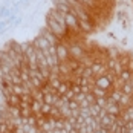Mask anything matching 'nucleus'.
Listing matches in <instances>:
<instances>
[{"mask_svg":"<svg viewBox=\"0 0 133 133\" xmlns=\"http://www.w3.org/2000/svg\"><path fill=\"white\" fill-rule=\"evenodd\" d=\"M69 107H70V110H78L80 109V103L77 99H69Z\"/></svg>","mask_w":133,"mask_h":133,"instance_id":"19","label":"nucleus"},{"mask_svg":"<svg viewBox=\"0 0 133 133\" xmlns=\"http://www.w3.org/2000/svg\"><path fill=\"white\" fill-rule=\"evenodd\" d=\"M125 129H127V130H129V129H133V119L125 122Z\"/></svg>","mask_w":133,"mask_h":133,"instance_id":"23","label":"nucleus"},{"mask_svg":"<svg viewBox=\"0 0 133 133\" xmlns=\"http://www.w3.org/2000/svg\"><path fill=\"white\" fill-rule=\"evenodd\" d=\"M109 96V95H107ZM107 96H104V98H96V104L99 107H103V109H106L107 107Z\"/></svg>","mask_w":133,"mask_h":133,"instance_id":"17","label":"nucleus"},{"mask_svg":"<svg viewBox=\"0 0 133 133\" xmlns=\"http://www.w3.org/2000/svg\"><path fill=\"white\" fill-rule=\"evenodd\" d=\"M38 35H41V37H44L46 40L49 41L52 46H57V44H60V38L54 34V32H51V29H48V28L44 26V28H41L40 29V34Z\"/></svg>","mask_w":133,"mask_h":133,"instance_id":"4","label":"nucleus"},{"mask_svg":"<svg viewBox=\"0 0 133 133\" xmlns=\"http://www.w3.org/2000/svg\"><path fill=\"white\" fill-rule=\"evenodd\" d=\"M57 57H58L60 63L67 61V60L70 58V57H69V49H67V46L64 43H61V41H60V44H57Z\"/></svg>","mask_w":133,"mask_h":133,"instance_id":"6","label":"nucleus"},{"mask_svg":"<svg viewBox=\"0 0 133 133\" xmlns=\"http://www.w3.org/2000/svg\"><path fill=\"white\" fill-rule=\"evenodd\" d=\"M11 90H12V93H15V95H18V96H22V95L25 93V89H23V84H12V86H11Z\"/></svg>","mask_w":133,"mask_h":133,"instance_id":"15","label":"nucleus"},{"mask_svg":"<svg viewBox=\"0 0 133 133\" xmlns=\"http://www.w3.org/2000/svg\"><path fill=\"white\" fill-rule=\"evenodd\" d=\"M5 99H6V106L8 107H20V104H22V98L12 92L9 93Z\"/></svg>","mask_w":133,"mask_h":133,"instance_id":"7","label":"nucleus"},{"mask_svg":"<svg viewBox=\"0 0 133 133\" xmlns=\"http://www.w3.org/2000/svg\"><path fill=\"white\" fill-rule=\"evenodd\" d=\"M11 2H18V0H11Z\"/></svg>","mask_w":133,"mask_h":133,"instance_id":"24","label":"nucleus"},{"mask_svg":"<svg viewBox=\"0 0 133 133\" xmlns=\"http://www.w3.org/2000/svg\"><path fill=\"white\" fill-rule=\"evenodd\" d=\"M46 28H48V29H51V32H54V34L60 38V41L64 40V38L67 37V34H69V32H66L63 28L60 26V23H57V22L54 20L49 14L46 15Z\"/></svg>","mask_w":133,"mask_h":133,"instance_id":"2","label":"nucleus"},{"mask_svg":"<svg viewBox=\"0 0 133 133\" xmlns=\"http://www.w3.org/2000/svg\"><path fill=\"white\" fill-rule=\"evenodd\" d=\"M31 43L34 44V48H35V49H40V51H48V49L51 48V43L46 40L44 37H41V35H37V37L31 41Z\"/></svg>","mask_w":133,"mask_h":133,"instance_id":"5","label":"nucleus"},{"mask_svg":"<svg viewBox=\"0 0 133 133\" xmlns=\"http://www.w3.org/2000/svg\"><path fill=\"white\" fill-rule=\"evenodd\" d=\"M48 14L52 17V18L55 20V22H57V23H60V26L63 28L66 32H69V29H67V25H66V17H64L66 14H63V12H60V11H57L55 8H52V9H51V11H49Z\"/></svg>","mask_w":133,"mask_h":133,"instance_id":"3","label":"nucleus"},{"mask_svg":"<svg viewBox=\"0 0 133 133\" xmlns=\"http://www.w3.org/2000/svg\"><path fill=\"white\" fill-rule=\"evenodd\" d=\"M43 101H44L46 104H52V103H54V93H44Z\"/></svg>","mask_w":133,"mask_h":133,"instance_id":"18","label":"nucleus"},{"mask_svg":"<svg viewBox=\"0 0 133 133\" xmlns=\"http://www.w3.org/2000/svg\"><path fill=\"white\" fill-rule=\"evenodd\" d=\"M29 2H31V0H18L15 5H18V6L22 8V6H28V5H29Z\"/></svg>","mask_w":133,"mask_h":133,"instance_id":"22","label":"nucleus"},{"mask_svg":"<svg viewBox=\"0 0 133 133\" xmlns=\"http://www.w3.org/2000/svg\"><path fill=\"white\" fill-rule=\"evenodd\" d=\"M41 106H43V103H41V101L34 99V101H32V104H31V110H32V113H34V115H38V113L41 112Z\"/></svg>","mask_w":133,"mask_h":133,"instance_id":"11","label":"nucleus"},{"mask_svg":"<svg viewBox=\"0 0 133 133\" xmlns=\"http://www.w3.org/2000/svg\"><path fill=\"white\" fill-rule=\"evenodd\" d=\"M89 110H90V115H92V116L98 118V116H99V113H101V110H103V107H99L96 103H93V104H90Z\"/></svg>","mask_w":133,"mask_h":133,"instance_id":"12","label":"nucleus"},{"mask_svg":"<svg viewBox=\"0 0 133 133\" xmlns=\"http://www.w3.org/2000/svg\"><path fill=\"white\" fill-rule=\"evenodd\" d=\"M51 109H52V104H46V103H43V106H41V115H46V116H49V113H51Z\"/></svg>","mask_w":133,"mask_h":133,"instance_id":"16","label":"nucleus"},{"mask_svg":"<svg viewBox=\"0 0 133 133\" xmlns=\"http://www.w3.org/2000/svg\"><path fill=\"white\" fill-rule=\"evenodd\" d=\"M109 96H110L115 103H119L121 98H122V92H121V89H112L110 93H109Z\"/></svg>","mask_w":133,"mask_h":133,"instance_id":"10","label":"nucleus"},{"mask_svg":"<svg viewBox=\"0 0 133 133\" xmlns=\"http://www.w3.org/2000/svg\"><path fill=\"white\" fill-rule=\"evenodd\" d=\"M122 119L125 121H132L133 119V106H127L125 109H122V112H121V115H119Z\"/></svg>","mask_w":133,"mask_h":133,"instance_id":"8","label":"nucleus"},{"mask_svg":"<svg viewBox=\"0 0 133 133\" xmlns=\"http://www.w3.org/2000/svg\"><path fill=\"white\" fill-rule=\"evenodd\" d=\"M22 20H23V17H22V15H15V17H14V20H12V23H11V28L18 26V25L22 23Z\"/></svg>","mask_w":133,"mask_h":133,"instance_id":"20","label":"nucleus"},{"mask_svg":"<svg viewBox=\"0 0 133 133\" xmlns=\"http://www.w3.org/2000/svg\"><path fill=\"white\" fill-rule=\"evenodd\" d=\"M118 77H119V78L124 81V83H127V81H130V80L133 78V74L130 72V70H129V69H124V70L121 72Z\"/></svg>","mask_w":133,"mask_h":133,"instance_id":"13","label":"nucleus"},{"mask_svg":"<svg viewBox=\"0 0 133 133\" xmlns=\"http://www.w3.org/2000/svg\"><path fill=\"white\" fill-rule=\"evenodd\" d=\"M106 110L110 113V115H115V116H119L121 112H122V107L118 104V103H113V104H110V106L106 107Z\"/></svg>","mask_w":133,"mask_h":133,"instance_id":"9","label":"nucleus"},{"mask_svg":"<svg viewBox=\"0 0 133 133\" xmlns=\"http://www.w3.org/2000/svg\"><path fill=\"white\" fill-rule=\"evenodd\" d=\"M86 99L90 103V104H93V103H96V96L93 95L92 92H89V93H86Z\"/></svg>","mask_w":133,"mask_h":133,"instance_id":"21","label":"nucleus"},{"mask_svg":"<svg viewBox=\"0 0 133 133\" xmlns=\"http://www.w3.org/2000/svg\"><path fill=\"white\" fill-rule=\"evenodd\" d=\"M0 66H2V63H0Z\"/></svg>","mask_w":133,"mask_h":133,"instance_id":"25","label":"nucleus"},{"mask_svg":"<svg viewBox=\"0 0 133 133\" xmlns=\"http://www.w3.org/2000/svg\"><path fill=\"white\" fill-rule=\"evenodd\" d=\"M67 49H69V57L77 60V61H83L86 57H87V51L81 46L80 43H70V44H66Z\"/></svg>","mask_w":133,"mask_h":133,"instance_id":"1","label":"nucleus"},{"mask_svg":"<svg viewBox=\"0 0 133 133\" xmlns=\"http://www.w3.org/2000/svg\"><path fill=\"white\" fill-rule=\"evenodd\" d=\"M121 92L125 93V95H133V86L130 81H127V83H124L122 84V87H121Z\"/></svg>","mask_w":133,"mask_h":133,"instance_id":"14","label":"nucleus"}]
</instances>
